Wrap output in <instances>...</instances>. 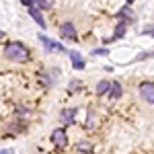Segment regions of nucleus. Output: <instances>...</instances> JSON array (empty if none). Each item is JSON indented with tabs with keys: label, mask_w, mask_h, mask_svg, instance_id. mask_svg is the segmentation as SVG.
<instances>
[{
	"label": "nucleus",
	"mask_w": 154,
	"mask_h": 154,
	"mask_svg": "<svg viewBox=\"0 0 154 154\" xmlns=\"http://www.w3.org/2000/svg\"><path fill=\"white\" fill-rule=\"evenodd\" d=\"M78 86H80V82H78V80H74V82H72V91H76Z\"/></svg>",
	"instance_id": "16"
},
{
	"label": "nucleus",
	"mask_w": 154,
	"mask_h": 154,
	"mask_svg": "<svg viewBox=\"0 0 154 154\" xmlns=\"http://www.w3.org/2000/svg\"><path fill=\"white\" fill-rule=\"evenodd\" d=\"M111 84H113V82H107V80H101V82L97 84V95H105L107 91L111 88Z\"/></svg>",
	"instance_id": "8"
},
{
	"label": "nucleus",
	"mask_w": 154,
	"mask_h": 154,
	"mask_svg": "<svg viewBox=\"0 0 154 154\" xmlns=\"http://www.w3.org/2000/svg\"><path fill=\"white\" fill-rule=\"evenodd\" d=\"M121 93H123V88H121V84H119V82L111 84V99H119Z\"/></svg>",
	"instance_id": "9"
},
{
	"label": "nucleus",
	"mask_w": 154,
	"mask_h": 154,
	"mask_svg": "<svg viewBox=\"0 0 154 154\" xmlns=\"http://www.w3.org/2000/svg\"><path fill=\"white\" fill-rule=\"evenodd\" d=\"M51 142L56 144L58 148H66V146H68V134H66L64 130L51 131Z\"/></svg>",
	"instance_id": "3"
},
{
	"label": "nucleus",
	"mask_w": 154,
	"mask_h": 154,
	"mask_svg": "<svg viewBox=\"0 0 154 154\" xmlns=\"http://www.w3.org/2000/svg\"><path fill=\"white\" fill-rule=\"evenodd\" d=\"M60 33H62V37H66V39H76V29H74L72 23H64L60 27Z\"/></svg>",
	"instance_id": "6"
},
{
	"label": "nucleus",
	"mask_w": 154,
	"mask_h": 154,
	"mask_svg": "<svg viewBox=\"0 0 154 154\" xmlns=\"http://www.w3.org/2000/svg\"><path fill=\"white\" fill-rule=\"evenodd\" d=\"M4 56L8 60H12V62H27L29 60V49L19 41H12V43H8L4 48Z\"/></svg>",
	"instance_id": "1"
},
{
	"label": "nucleus",
	"mask_w": 154,
	"mask_h": 154,
	"mask_svg": "<svg viewBox=\"0 0 154 154\" xmlns=\"http://www.w3.org/2000/svg\"><path fill=\"white\" fill-rule=\"evenodd\" d=\"M95 54H99V56H107L109 51H107L105 48H101V49H95Z\"/></svg>",
	"instance_id": "14"
},
{
	"label": "nucleus",
	"mask_w": 154,
	"mask_h": 154,
	"mask_svg": "<svg viewBox=\"0 0 154 154\" xmlns=\"http://www.w3.org/2000/svg\"><path fill=\"white\" fill-rule=\"evenodd\" d=\"M2 37H4V31H0V41H2Z\"/></svg>",
	"instance_id": "18"
},
{
	"label": "nucleus",
	"mask_w": 154,
	"mask_h": 154,
	"mask_svg": "<svg viewBox=\"0 0 154 154\" xmlns=\"http://www.w3.org/2000/svg\"><path fill=\"white\" fill-rule=\"evenodd\" d=\"M39 41L45 45V49H48V51H66V54H68V49L64 48V45H60V43H56V41L48 39L45 35H39Z\"/></svg>",
	"instance_id": "4"
},
{
	"label": "nucleus",
	"mask_w": 154,
	"mask_h": 154,
	"mask_svg": "<svg viewBox=\"0 0 154 154\" xmlns=\"http://www.w3.org/2000/svg\"><path fill=\"white\" fill-rule=\"evenodd\" d=\"M29 14L35 19V23L39 25V27H43V29H45V21H43V17H41V12H39L37 6H31V8H29Z\"/></svg>",
	"instance_id": "7"
},
{
	"label": "nucleus",
	"mask_w": 154,
	"mask_h": 154,
	"mask_svg": "<svg viewBox=\"0 0 154 154\" xmlns=\"http://www.w3.org/2000/svg\"><path fill=\"white\" fill-rule=\"evenodd\" d=\"M142 33H144V35H148V33H154V27H146Z\"/></svg>",
	"instance_id": "15"
},
{
	"label": "nucleus",
	"mask_w": 154,
	"mask_h": 154,
	"mask_svg": "<svg viewBox=\"0 0 154 154\" xmlns=\"http://www.w3.org/2000/svg\"><path fill=\"white\" fill-rule=\"evenodd\" d=\"M0 154H12V150H0Z\"/></svg>",
	"instance_id": "17"
},
{
	"label": "nucleus",
	"mask_w": 154,
	"mask_h": 154,
	"mask_svg": "<svg viewBox=\"0 0 154 154\" xmlns=\"http://www.w3.org/2000/svg\"><path fill=\"white\" fill-rule=\"evenodd\" d=\"M68 58L72 60V66H74L76 70H84V58L78 51H68Z\"/></svg>",
	"instance_id": "5"
},
{
	"label": "nucleus",
	"mask_w": 154,
	"mask_h": 154,
	"mask_svg": "<svg viewBox=\"0 0 154 154\" xmlns=\"http://www.w3.org/2000/svg\"><path fill=\"white\" fill-rule=\"evenodd\" d=\"M125 29H128V23H125V21H121V23H119V27H117V31H115V39H117V37H123Z\"/></svg>",
	"instance_id": "11"
},
{
	"label": "nucleus",
	"mask_w": 154,
	"mask_h": 154,
	"mask_svg": "<svg viewBox=\"0 0 154 154\" xmlns=\"http://www.w3.org/2000/svg\"><path fill=\"white\" fill-rule=\"evenodd\" d=\"M140 97L146 103L154 105V82H142L140 84Z\"/></svg>",
	"instance_id": "2"
},
{
	"label": "nucleus",
	"mask_w": 154,
	"mask_h": 154,
	"mask_svg": "<svg viewBox=\"0 0 154 154\" xmlns=\"http://www.w3.org/2000/svg\"><path fill=\"white\" fill-rule=\"evenodd\" d=\"M74 113H76V109H70V111H64V113H62V119H64L66 123H72V121H74Z\"/></svg>",
	"instance_id": "10"
},
{
	"label": "nucleus",
	"mask_w": 154,
	"mask_h": 154,
	"mask_svg": "<svg viewBox=\"0 0 154 154\" xmlns=\"http://www.w3.org/2000/svg\"><path fill=\"white\" fill-rule=\"evenodd\" d=\"M78 150L80 152H91V144H78Z\"/></svg>",
	"instance_id": "13"
},
{
	"label": "nucleus",
	"mask_w": 154,
	"mask_h": 154,
	"mask_svg": "<svg viewBox=\"0 0 154 154\" xmlns=\"http://www.w3.org/2000/svg\"><path fill=\"white\" fill-rule=\"evenodd\" d=\"M35 6L37 8H51V2H49V0H37Z\"/></svg>",
	"instance_id": "12"
}]
</instances>
